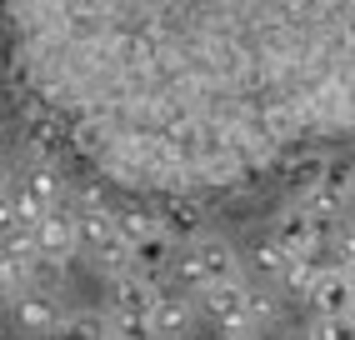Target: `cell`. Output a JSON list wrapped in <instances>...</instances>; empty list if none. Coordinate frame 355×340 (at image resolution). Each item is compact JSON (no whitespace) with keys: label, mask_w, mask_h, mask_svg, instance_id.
Returning <instances> with one entry per match:
<instances>
[{"label":"cell","mask_w":355,"mask_h":340,"mask_svg":"<svg viewBox=\"0 0 355 340\" xmlns=\"http://www.w3.org/2000/svg\"><path fill=\"white\" fill-rule=\"evenodd\" d=\"M300 205L311 210V215H345V210H350V201H345V196H340V190L330 185V180H325V185H315V190H305V196H300Z\"/></svg>","instance_id":"2e32d148"},{"label":"cell","mask_w":355,"mask_h":340,"mask_svg":"<svg viewBox=\"0 0 355 340\" xmlns=\"http://www.w3.org/2000/svg\"><path fill=\"white\" fill-rule=\"evenodd\" d=\"M65 315L70 310H60V300L51 296V290H26L15 305H10V321L26 330V335H60V325H65Z\"/></svg>","instance_id":"5b68a950"},{"label":"cell","mask_w":355,"mask_h":340,"mask_svg":"<svg viewBox=\"0 0 355 340\" xmlns=\"http://www.w3.org/2000/svg\"><path fill=\"white\" fill-rule=\"evenodd\" d=\"M291 260H295V255L280 246L275 235H266V240H255V246H250V271H255V280H270V285H275L280 275L291 271Z\"/></svg>","instance_id":"4fadbf2b"},{"label":"cell","mask_w":355,"mask_h":340,"mask_svg":"<svg viewBox=\"0 0 355 340\" xmlns=\"http://www.w3.org/2000/svg\"><path fill=\"white\" fill-rule=\"evenodd\" d=\"M196 260H200V271H205V285H225V280H245L241 271V255H235V246L225 235H200L196 240Z\"/></svg>","instance_id":"8992f818"},{"label":"cell","mask_w":355,"mask_h":340,"mask_svg":"<svg viewBox=\"0 0 355 340\" xmlns=\"http://www.w3.org/2000/svg\"><path fill=\"white\" fill-rule=\"evenodd\" d=\"M350 305H355V280H350V271L330 265L311 290V310L315 315H350Z\"/></svg>","instance_id":"52a82bcc"},{"label":"cell","mask_w":355,"mask_h":340,"mask_svg":"<svg viewBox=\"0 0 355 340\" xmlns=\"http://www.w3.org/2000/svg\"><path fill=\"white\" fill-rule=\"evenodd\" d=\"M220 340H260L255 325H241V330H220Z\"/></svg>","instance_id":"ffe728a7"},{"label":"cell","mask_w":355,"mask_h":340,"mask_svg":"<svg viewBox=\"0 0 355 340\" xmlns=\"http://www.w3.org/2000/svg\"><path fill=\"white\" fill-rule=\"evenodd\" d=\"M315 340H355V321L350 315H315Z\"/></svg>","instance_id":"ac0fdd59"},{"label":"cell","mask_w":355,"mask_h":340,"mask_svg":"<svg viewBox=\"0 0 355 340\" xmlns=\"http://www.w3.org/2000/svg\"><path fill=\"white\" fill-rule=\"evenodd\" d=\"M330 185H336L340 196L355 205V155H345V160H336V165H330Z\"/></svg>","instance_id":"d6986e66"},{"label":"cell","mask_w":355,"mask_h":340,"mask_svg":"<svg viewBox=\"0 0 355 340\" xmlns=\"http://www.w3.org/2000/svg\"><path fill=\"white\" fill-rule=\"evenodd\" d=\"M280 340H315V330H300V325H295V330H286Z\"/></svg>","instance_id":"44dd1931"},{"label":"cell","mask_w":355,"mask_h":340,"mask_svg":"<svg viewBox=\"0 0 355 340\" xmlns=\"http://www.w3.org/2000/svg\"><path fill=\"white\" fill-rule=\"evenodd\" d=\"M155 330H160V340H185L196 330V296L165 290L160 305H155Z\"/></svg>","instance_id":"30bf717a"},{"label":"cell","mask_w":355,"mask_h":340,"mask_svg":"<svg viewBox=\"0 0 355 340\" xmlns=\"http://www.w3.org/2000/svg\"><path fill=\"white\" fill-rule=\"evenodd\" d=\"M330 165H336V155L325 151V145H311V151H300L286 170H280V180H286L295 196H305V190H315L330 180Z\"/></svg>","instance_id":"ba28073f"},{"label":"cell","mask_w":355,"mask_h":340,"mask_svg":"<svg viewBox=\"0 0 355 340\" xmlns=\"http://www.w3.org/2000/svg\"><path fill=\"white\" fill-rule=\"evenodd\" d=\"M115 226H121V235L130 240V246L146 240V235H155V230H165L155 201H140V196H125L121 205H115Z\"/></svg>","instance_id":"8fae6325"},{"label":"cell","mask_w":355,"mask_h":340,"mask_svg":"<svg viewBox=\"0 0 355 340\" xmlns=\"http://www.w3.org/2000/svg\"><path fill=\"white\" fill-rule=\"evenodd\" d=\"M165 296V285L155 275H140V271H125L110 280V315H155Z\"/></svg>","instance_id":"277c9868"},{"label":"cell","mask_w":355,"mask_h":340,"mask_svg":"<svg viewBox=\"0 0 355 340\" xmlns=\"http://www.w3.org/2000/svg\"><path fill=\"white\" fill-rule=\"evenodd\" d=\"M160 221H165V230H171L180 246H196V240L205 235V210H200V201H165Z\"/></svg>","instance_id":"7c38bea8"},{"label":"cell","mask_w":355,"mask_h":340,"mask_svg":"<svg viewBox=\"0 0 355 340\" xmlns=\"http://www.w3.org/2000/svg\"><path fill=\"white\" fill-rule=\"evenodd\" d=\"M200 305H205V315H210V321H216L220 330H241V325H255V321H250V280L205 285Z\"/></svg>","instance_id":"3957f363"},{"label":"cell","mask_w":355,"mask_h":340,"mask_svg":"<svg viewBox=\"0 0 355 340\" xmlns=\"http://www.w3.org/2000/svg\"><path fill=\"white\" fill-rule=\"evenodd\" d=\"M270 235H275L291 255H305V250H315V246H320V235H315V215L305 210V205L280 210V215H275V226H270Z\"/></svg>","instance_id":"9c48e42d"},{"label":"cell","mask_w":355,"mask_h":340,"mask_svg":"<svg viewBox=\"0 0 355 340\" xmlns=\"http://www.w3.org/2000/svg\"><path fill=\"white\" fill-rule=\"evenodd\" d=\"M35 246L40 255H51L60 265H70L80 255V226H76V210L70 205H55V210H45V221L35 226Z\"/></svg>","instance_id":"7a4b0ae2"},{"label":"cell","mask_w":355,"mask_h":340,"mask_svg":"<svg viewBox=\"0 0 355 340\" xmlns=\"http://www.w3.org/2000/svg\"><path fill=\"white\" fill-rule=\"evenodd\" d=\"M350 321H355V305H350Z\"/></svg>","instance_id":"603a6c76"},{"label":"cell","mask_w":355,"mask_h":340,"mask_svg":"<svg viewBox=\"0 0 355 340\" xmlns=\"http://www.w3.org/2000/svg\"><path fill=\"white\" fill-rule=\"evenodd\" d=\"M250 321H255L260 330L280 321V300H275L270 280H250Z\"/></svg>","instance_id":"9a60e30c"},{"label":"cell","mask_w":355,"mask_h":340,"mask_svg":"<svg viewBox=\"0 0 355 340\" xmlns=\"http://www.w3.org/2000/svg\"><path fill=\"white\" fill-rule=\"evenodd\" d=\"M55 340H115V330H110V315L101 310H70Z\"/></svg>","instance_id":"5bb4252c"},{"label":"cell","mask_w":355,"mask_h":340,"mask_svg":"<svg viewBox=\"0 0 355 340\" xmlns=\"http://www.w3.org/2000/svg\"><path fill=\"white\" fill-rule=\"evenodd\" d=\"M110 330L115 340H160L155 315H110Z\"/></svg>","instance_id":"e0dca14e"},{"label":"cell","mask_w":355,"mask_h":340,"mask_svg":"<svg viewBox=\"0 0 355 340\" xmlns=\"http://www.w3.org/2000/svg\"><path fill=\"white\" fill-rule=\"evenodd\" d=\"M345 230H350V235H355V210H350V215H345Z\"/></svg>","instance_id":"7402d4cb"},{"label":"cell","mask_w":355,"mask_h":340,"mask_svg":"<svg viewBox=\"0 0 355 340\" xmlns=\"http://www.w3.org/2000/svg\"><path fill=\"white\" fill-rule=\"evenodd\" d=\"M6 51L31 120L155 205L355 140V0H6Z\"/></svg>","instance_id":"6da1fadb"}]
</instances>
